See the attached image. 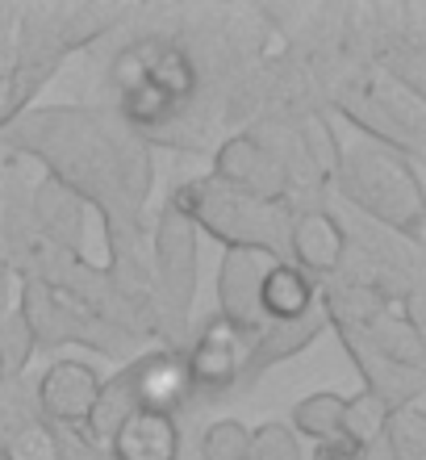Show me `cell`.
<instances>
[{"mask_svg":"<svg viewBox=\"0 0 426 460\" xmlns=\"http://www.w3.org/2000/svg\"><path fill=\"white\" fill-rule=\"evenodd\" d=\"M339 110L364 134H372L380 143H393L397 151H405V155H418V151H422V138H418L422 126H418V118H405V113L389 110V101L380 97V93H343Z\"/></svg>","mask_w":426,"mask_h":460,"instance_id":"7c38bea8","label":"cell"},{"mask_svg":"<svg viewBox=\"0 0 426 460\" xmlns=\"http://www.w3.org/2000/svg\"><path fill=\"white\" fill-rule=\"evenodd\" d=\"M130 411H135V394H130V368H126V373L113 376L109 385H100L97 406L88 414V423L80 427V436H84L88 444H92V439H109Z\"/></svg>","mask_w":426,"mask_h":460,"instance_id":"e0dca14e","label":"cell"},{"mask_svg":"<svg viewBox=\"0 0 426 460\" xmlns=\"http://www.w3.org/2000/svg\"><path fill=\"white\" fill-rule=\"evenodd\" d=\"M0 373H4V364H0Z\"/></svg>","mask_w":426,"mask_h":460,"instance_id":"4316f807","label":"cell"},{"mask_svg":"<svg viewBox=\"0 0 426 460\" xmlns=\"http://www.w3.org/2000/svg\"><path fill=\"white\" fill-rule=\"evenodd\" d=\"M343 193L385 226L402 230L405 239H422V184L418 172L380 146H355L339 164Z\"/></svg>","mask_w":426,"mask_h":460,"instance_id":"7a4b0ae2","label":"cell"},{"mask_svg":"<svg viewBox=\"0 0 426 460\" xmlns=\"http://www.w3.org/2000/svg\"><path fill=\"white\" fill-rule=\"evenodd\" d=\"M385 444L397 460H422L426 456V414H422V398L405 402L397 411H389L385 423Z\"/></svg>","mask_w":426,"mask_h":460,"instance_id":"d6986e66","label":"cell"},{"mask_svg":"<svg viewBox=\"0 0 426 460\" xmlns=\"http://www.w3.org/2000/svg\"><path fill=\"white\" fill-rule=\"evenodd\" d=\"M113 460H176L180 456V431L176 419L155 411H130L109 436Z\"/></svg>","mask_w":426,"mask_h":460,"instance_id":"8fae6325","label":"cell"},{"mask_svg":"<svg viewBox=\"0 0 426 460\" xmlns=\"http://www.w3.org/2000/svg\"><path fill=\"white\" fill-rule=\"evenodd\" d=\"M314 460H364V452L355 448L352 439H343V436H330V439H317Z\"/></svg>","mask_w":426,"mask_h":460,"instance_id":"cb8c5ba5","label":"cell"},{"mask_svg":"<svg viewBox=\"0 0 426 460\" xmlns=\"http://www.w3.org/2000/svg\"><path fill=\"white\" fill-rule=\"evenodd\" d=\"M289 264L305 277H335L347 255V234L326 209H301L289 222Z\"/></svg>","mask_w":426,"mask_h":460,"instance_id":"ba28073f","label":"cell"},{"mask_svg":"<svg viewBox=\"0 0 426 460\" xmlns=\"http://www.w3.org/2000/svg\"><path fill=\"white\" fill-rule=\"evenodd\" d=\"M171 206L196 230H209L218 243H226V252H264L272 260H281L289 252V218L281 206H264L251 197L234 193L213 176L205 181H184L171 193Z\"/></svg>","mask_w":426,"mask_h":460,"instance_id":"6da1fadb","label":"cell"},{"mask_svg":"<svg viewBox=\"0 0 426 460\" xmlns=\"http://www.w3.org/2000/svg\"><path fill=\"white\" fill-rule=\"evenodd\" d=\"M326 323L330 318H326L322 297H314V305H309L305 314L289 318V323H268L256 340H247L243 376H239V381H256V376L268 373L272 364H281V360H289V356H297L301 348H309V343L326 331Z\"/></svg>","mask_w":426,"mask_h":460,"instance_id":"9c48e42d","label":"cell"},{"mask_svg":"<svg viewBox=\"0 0 426 460\" xmlns=\"http://www.w3.org/2000/svg\"><path fill=\"white\" fill-rule=\"evenodd\" d=\"M385 423H389V406L377 398V394H368V389H360V394H352V398L343 402V423H339V436L352 439L355 448L364 452L372 448L380 436H385Z\"/></svg>","mask_w":426,"mask_h":460,"instance_id":"2e32d148","label":"cell"},{"mask_svg":"<svg viewBox=\"0 0 426 460\" xmlns=\"http://www.w3.org/2000/svg\"><path fill=\"white\" fill-rule=\"evenodd\" d=\"M243 356H247V335L234 331L222 314H213L205 323V331L196 335V343L188 348V356H184L193 389H205V394L230 389L243 376Z\"/></svg>","mask_w":426,"mask_h":460,"instance_id":"52a82bcc","label":"cell"},{"mask_svg":"<svg viewBox=\"0 0 426 460\" xmlns=\"http://www.w3.org/2000/svg\"><path fill=\"white\" fill-rule=\"evenodd\" d=\"M247 460H301V444L284 423H259L247 444Z\"/></svg>","mask_w":426,"mask_h":460,"instance_id":"603a6c76","label":"cell"},{"mask_svg":"<svg viewBox=\"0 0 426 460\" xmlns=\"http://www.w3.org/2000/svg\"><path fill=\"white\" fill-rule=\"evenodd\" d=\"M213 181L264 206H281L289 193V168L251 134H234L213 155Z\"/></svg>","mask_w":426,"mask_h":460,"instance_id":"277c9868","label":"cell"},{"mask_svg":"<svg viewBox=\"0 0 426 460\" xmlns=\"http://www.w3.org/2000/svg\"><path fill=\"white\" fill-rule=\"evenodd\" d=\"M155 293L159 323L168 327L171 340H184L196 293V226L171 201L155 226Z\"/></svg>","mask_w":426,"mask_h":460,"instance_id":"3957f363","label":"cell"},{"mask_svg":"<svg viewBox=\"0 0 426 460\" xmlns=\"http://www.w3.org/2000/svg\"><path fill=\"white\" fill-rule=\"evenodd\" d=\"M314 297L317 293L309 285V277L297 272L289 260H276L259 280V310H264L268 323H289V318L305 314L314 305Z\"/></svg>","mask_w":426,"mask_h":460,"instance_id":"4fadbf2b","label":"cell"},{"mask_svg":"<svg viewBox=\"0 0 426 460\" xmlns=\"http://www.w3.org/2000/svg\"><path fill=\"white\" fill-rule=\"evenodd\" d=\"M247 444H251V431L239 419H222L201 439V460H247Z\"/></svg>","mask_w":426,"mask_h":460,"instance_id":"7402d4cb","label":"cell"},{"mask_svg":"<svg viewBox=\"0 0 426 460\" xmlns=\"http://www.w3.org/2000/svg\"><path fill=\"white\" fill-rule=\"evenodd\" d=\"M276 264L272 255L264 252H226L218 268V302H222V318L230 323L234 331H243L247 340H256L259 331L268 327V318L259 310V280L264 272Z\"/></svg>","mask_w":426,"mask_h":460,"instance_id":"5b68a950","label":"cell"},{"mask_svg":"<svg viewBox=\"0 0 426 460\" xmlns=\"http://www.w3.org/2000/svg\"><path fill=\"white\" fill-rule=\"evenodd\" d=\"M343 394L335 389H322V394H309L292 406V436H309V439H330L339 436V423H343Z\"/></svg>","mask_w":426,"mask_h":460,"instance_id":"ac0fdd59","label":"cell"},{"mask_svg":"<svg viewBox=\"0 0 426 460\" xmlns=\"http://www.w3.org/2000/svg\"><path fill=\"white\" fill-rule=\"evenodd\" d=\"M4 460H59V436L47 423H22L0 448Z\"/></svg>","mask_w":426,"mask_h":460,"instance_id":"44dd1931","label":"cell"},{"mask_svg":"<svg viewBox=\"0 0 426 460\" xmlns=\"http://www.w3.org/2000/svg\"><path fill=\"white\" fill-rule=\"evenodd\" d=\"M38 218L50 230V239L67 243V247H80V226H84V209H80V197L59 181H47L34 193Z\"/></svg>","mask_w":426,"mask_h":460,"instance_id":"9a60e30c","label":"cell"},{"mask_svg":"<svg viewBox=\"0 0 426 460\" xmlns=\"http://www.w3.org/2000/svg\"><path fill=\"white\" fill-rule=\"evenodd\" d=\"M100 394V376L92 364L84 360H55L38 381V406L50 423L80 431L88 423V414L97 406Z\"/></svg>","mask_w":426,"mask_h":460,"instance_id":"8992f818","label":"cell"},{"mask_svg":"<svg viewBox=\"0 0 426 460\" xmlns=\"http://www.w3.org/2000/svg\"><path fill=\"white\" fill-rule=\"evenodd\" d=\"M364 460H397V456L389 452V444H385V439H377L372 448H364Z\"/></svg>","mask_w":426,"mask_h":460,"instance_id":"484cf974","label":"cell"},{"mask_svg":"<svg viewBox=\"0 0 426 460\" xmlns=\"http://www.w3.org/2000/svg\"><path fill=\"white\" fill-rule=\"evenodd\" d=\"M59 460H105V456H97V448L80 431H67V436H59Z\"/></svg>","mask_w":426,"mask_h":460,"instance_id":"d4e9b609","label":"cell"},{"mask_svg":"<svg viewBox=\"0 0 426 460\" xmlns=\"http://www.w3.org/2000/svg\"><path fill=\"white\" fill-rule=\"evenodd\" d=\"M146 84H155L159 93L180 110L184 101L193 97V88H196L193 59H188L180 47H171V42L146 38Z\"/></svg>","mask_w":426,"mask_h":460,"instance_id":"5bb4252c","label":"cell"},{"mask_svg":"<svg viewBox=\"0 0 426 460\" xmlns=\"http://www.w3.org/2000/svg\"><path fill=\"white\" fill-rule=\"evenodd\" d=\"M122 113H126V121H135V126H159V121H168L171 113H176V105H171L155 84H146V75H143L138 84L122 88Z\"/></svg>","mask_w":426,"mask_h":460,"instance_id":"ffe728a7","label":"cell"},{"mask_svg":"<svg viewBox=\"0 0 426 460\" xmlns=\"http://www.w3.org/2000/svg\"><path fill=\"white\" fill-rule=\"evenodd\" d=\"M130 394H135V411H155L171 419L193 398V376H188L184 356L155 351V356L130 364Z\"/></svg>","mask_w":426,"mask_h":460,"instance_id":"30bf717a","label":"cell"}]
</instances>
